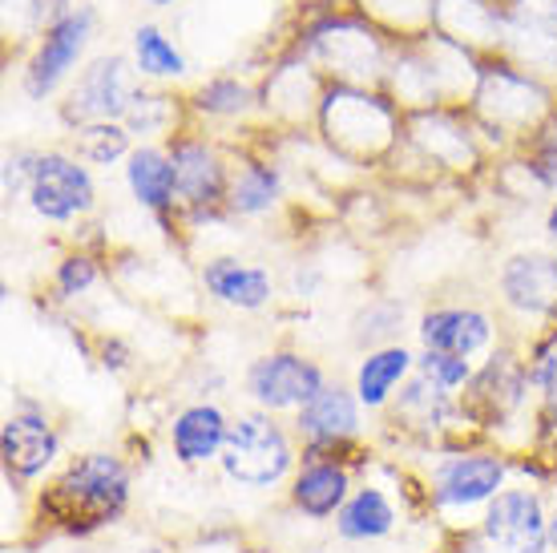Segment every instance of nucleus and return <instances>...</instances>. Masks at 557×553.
Segmentation results:
<instances>
[{"mask_svg":"<svg viewBox=\"0 0 557 553\" xmlns=\"http://www.w3.org/2000/svg\"><path fill=\"white\" fill-rule=\"evenodd\" d=\"M134 497V472L122 453L89 448L70 457L41 484L37 493V521L61 538L85 541L101 529L117 526Z\"/></svg>","mask_w":557,"mask_h":553,"instance_id":"nucleus-1","label":"nucleus"},{"mask_svg":"<svg viewBox=\"0 0 557 553\" xmlns=\"http://www.w3.org/2000/svg\"><path fill=\"white\" fill-rule=\"evenodd\" d=\"M315 125L323 146L348 167H380L405 146V110L380 85L327 82Z\"/></svg>","mask_w":557,"mask_h":553,"instance_id":"nucleus-2","label":"nucleus"},{"mask_svg":"<svg viewBox=\"0 0 557 553\" xmlns=\"http://www.w3.org/2000/svg\"><path fill=\"white\" fill-rule=\"evenodd\" d=\"M481 138L497 134L502 146H530L557 113V85L521 70L513 57H481V82L469 101Z\"/></svg>","mask_w":557,"mask_h":553,"instance_id":"nucleus-3","label":"nucleus"},{"mask_svg":"<svg viewBox=\"0 0 557 553\" xmlns=\"http://www.w3.org/2000/svg\"><path fill=\"white\" fill-rule=\"evenodd\" d=\"M299 453L304 448H299L292 425H283L271 413L247 408V413L231 416L219 469L226 481L247 493H271L292 481V472L299 469Z\"/></svg>","mask_w":557,"mask_h":553,"instance_id":"nucleus-4","label":"nucleus"},{"mask_svg":"<svg viewBox=\"0 0 557 553\" xmlns=\"http://www.w3.org/2000/svg\"><path fill=\"white\" fill-rule=\"evenodd\" d=\"M174 170H178V207L182 222L198 231L207 222H226V194H231V170L235 153L226 150L219 138L198 134L195 125H186L182 134L166 142Z\"/></svg>","mask_w":557,"mask_h":553,"instance_id":"nucleus-5","label":"nucleus"},{"mask_svg":"<svg viewBox=\"0 0 557 553\" xmlns=\"http://www.w3.org/2000/svg\"><path fill=\"white\" fill-rule=\"evenodd\" d=\"M505 484H513V460L502 448H481V444H457L445 448L429 469V505L441 517L460 513H485V505Z\"/></svg>","mask_w":557,"mask_h":553,"instance_id":"nucleus-6","label":"nucleus"},{"mask_svg":"<svg viewBox=\"0 0 557 553\" xmlns=\"http://www.w3.org/2000/svg\"><path fill=\"white\" fill-rule=\"evenodd\" d=\"M94 33H98V9L89 0H82L70 16L41 28V37L33 41L21 65V89L28 101H49L57 89H65L82 73V57Z\"/></svg>","mask_w":557,"mask_h":553,"instance_id":"nucleus-7","label":"nucleus"},{"mask_svg":"<svg viewBox=\"0 0 557 553\" xmlns=\"http://www.w3.org/2000/svg\"><path fill=\"white\" fill-rule=\"evenodd\" d=\"M332 376L323 372L320 360H311L295 347H271L263 356H255L243 372V392L251 408L271 416H295L299 408L320 396Z\"/></svg>","mask_w":557,"mask_h":553,"instance_id":"nucleus-8","label":"nucleus"},{"mask_svg":"<svg viewBox=\"0 0 557 553\" xmlns=\"http://www.w3.org/2000/svg\"><path fill=\"white\" fill-rule=\"evenodd\" d=\"M405 146L417 150L429 167L453 170V174H469L485 162V138L469 106L405 113Z\"/></svg>","mask_w":557,"mask_h":553,"instance_id":"nucleus-9","label":"nucleus"},{"mask_svg":"<svg viewBox=\"0 0 557 553\" xmlns=\"http://www.w3.org/2000/svg\"><path fill=\"white\" fill-rule=\"evenodd\" d=\"M25 202L37 219L53 222V226L82 222L85 214L98 210V179H94V167H85L77 153L61 150V146L41 150Z\"/></svg>","mask_w":557,"mask_h":553,"instance_id":"nucleus-10","label":"nucleus"},{"mask_svg":"<svg viewBox=\"0 0 557 553\" xmlns=\"http://www.w3.org/2000/svg\"><path fill=\"white\" fill-rule=\"evenodd\" d=\"M476 538L493 553H554L549 545V501L537 484H505L488 501Z\"/></svg>","mask_w":557,"mask_h":553,"instance_id":"nucleus-11","label":"nucleus"},{"mask_svg":"<svg viewBox=\"0 0 557 553\" xmlns=\"http://www.w3.org/2000/svg\"><path fill=\"white\" fill-rule=\"evenodd\" d=\"M530 368H525V352H493L469 388L457 396L460 404V425L469 420L476 429H502L509 425L525 401H530Z\"/></svg>","mask_w":557,"mask_h":553,"instance_id":"nucleus-12","label":"nucleus"},{"mask_svg":"<svg viewBox=\"0 0 557 553\" xmlns=\"http://www.w3.org/2000/svg\"><path fill=\"white\" fill-rule=\"evenodd\" d=\"M65 453L61 429L53 416L45 413V404L21 401L0 425V465L4 481L13 484H37L41 477L57 469V460Z\"/></svg>","mask_w":557,"mask_h":553,"instance_id":"nucleus-13","label":"nucleus"},{"mask_svg":"<svg viewBox=\"0 0 557 553\" xmlns=\"http://www.w3.org/2000/svg\"><path fill=\"white\" fill-rule=\"evenodd\" d=\"M129 65L122 53H101L89 65H82V73L70 82L65 101H61V125L65 130H82L94 122H126L129 97L138 85H129Z\"/></svg>","mask_w":557,"mask_h":553,"instance_id":"nucleus-14","label":"nucleus"},{"mask_svg":"<svg viewBox=\"0 0 557 553\" xmlns=\"http://www.w3.org/2000/svg\"><path fill=\"white\" fill-rule=\"evenodd\" d=\"M356 489V460L348 453H299V469L287 481V509L299 521H335V513L348 505Z\"/></svg>","mask_w":557,"mask_h":553,"instance_id":"nucleus-15","label":"nucleus"},{"mask_svg":"<svg viewBox=\"0 0 557 553\" xmlns=\"http://www.w3.org/2000/svg\"><path fill=\"white\" fill-rule=\"evenodd\" d=\"M292 429L299 437V448L315 453H351L363 437V404L356 392L339 380H327L315 401L292 416Z\"/></svg>","mask_w":557,"mask_h":553,"instance_id":"nucleus-16","label":"nucleus"},{"mask_svg":"<svg viewBox=\"0 0 557 553\" xmlns=\"http://www.w3.org/2000/svg\"><path fill=\"white\" fill-rule=\"evenodd\" d=\"M323 89H327V77L304 53H295L292 45H287L275 57V65L267 70L263 85H259V110L271 122H283V125L315 122Z\"/></svg>","mask_w":557,"mask_h":553,"instance_id":"nucleus-17","label":"nucleus"},{"mask_svg":"<svg viewBox=\"0 0 557 553\" xmlns=\"http://www.w3.org/2000/svg\"><path fill=\"white\" fill-rule=\"evenodd\" d=\"M497 295H502V307L509 316L545 328L557 316V255H549V250L509 255L497 271Z\"/></svg>","mask_w":557,"mask_h":553,"instance_id":"nucleus-18","label":"nucleus"},{"mask_svg":"<svg viewBox=\"0 0 557 553\" xmlns=\"http://www.w3.org/2000/svg\"><path fill=\"white\" fill-rule=\"evenodd\" d=\"M122 174H126L129 198L146 214H153L166 235H174V226L182 222V207H178V170H174L166 142H138L134 153L126 158Z\"/></svg>","mask_w":557,"mask_h":553,"instance_id":"nucleus-19","label":"nucleus"},{"mask_svg":"<svg viewBox=\"0 0 557 553\" xmlns=\"http://www.w3.org/2000/svg\"><path fill=\"white\" fill-rule=\"evenodd\" d=\"M420 352H448L473 360L493 347L497 340V319L469 304H432L417 319Z\"/></svg>","mask_w":557,"mask_h":553,"instance_id":"nucleus-20","label":"nucleus"},{"mask_svg":"<svg viewBox=\"0 0 557 553\" xmlns=\"http://www.w3.org/2000/svg\"><path fill=\"white\" fill-rule=\"evenodd\" d=\"M226 432H231V416H226L223 404H214V401L182 404L166 425L170 457H174V465H182V469H207V465H219Z\"/></svg>","mask_w":557,"mask_h":553,"instance_id":"nucleus-21","label":"nucleus"},{"mask_svg":"<svg viewBox=\"0 0 557 553\" xmlns=\"http://www.w3.org/2000/svg\"><path fill=\"white\" fill-rule=\"evenodd\" d=\"M198 283L214 304L243 311V316H255L275 299V275L238 255H210L207 263L198 267Z\"/></svg>","mask_w":557,"mask_h":553,"instance_id":"nucleus-22","label":"nucleus"},{"mask_svg":"<svg viewBox=\"0 0 557 553\" xmlns=\"http://www.w3.org/2000/svg\"><path fill=\"white\" fill-rule=\"evenodd\" d=\"M287 179L283 167L267 153L243 150L231 170V194H226V214L231 219H267L283 202Z\"/></svg>","mask_w":557,"mask_h":553,"instance_id":"nucleus-23","label":"nucleus"},{"mask_svg":"<svg viewBox=\"0 0 557 553\" xmlns=\"http://www.w3.org/2000/svg\"><path fill=\"white\" fill-rule=\"evenodd\" d=\"M412 372H417V352L412 347H372V352H363L356 372H351V392L363 404V413H384V408H392L396 392L408 384Z\"/></svg>","mask_w":557,"mask_h":553,"instance_id":"nucleus-24","label":"nucleus"},{"mask_svg":"<svg viewBox=\"0 0 557 553\" xmlns=\"http://www.w3.org/2000/svg\"><path fill=\"white\" fill-rule=\"evenodd\" d=\"M335 538L344 545H376V541L392 538L400 526V509L388 497V489L376 481H360L351 489L348 505L335 513Z\"/></svg>","mask_w":557,"mask_h":553,"instance_id":"nucleus-25","label":"nucleus"},{"mask_svg":"<svg viewBox=\"0 0 557 553\" xmlns=\"http://www.w3.org/2000/svg\"><path fill=\"white\" fill-rule=\"evenodd\" d=\"M190 122V106L186 97H174L166 89H158L150 82H138L134 97L126 110V130L138 142H170L174 134H182Z\"/></svg>","mask_w":557,"mask_h":553,"instance_id":"nucleus-26","label":"nucleus"},{"mask_svg":"<svg viewBox=\"0 0 557 553\" xmlns=\"http://www.w3.org/2000/svg\"><path fill=\"white\" fill-rule=\"evenodd\" d=\"M129 61H134L138 82H150V85H174L190 77L186 53H182L178 41L158 21H141L129 33Z\"/></svg>","mask_w":557,"mask_h":553,"instance_id":"nucleus-27","label":"nucleus"},{"mask_svg":"<svg viewBox=\"0 0 557 553\" xmlns=\"http://www.w3.org/2000/svg\"><path fill=\"white\" fill-rule=\"evenodd\" d=\"M186 106H190V122H243L259 110V89L243 82L238 73H219L195 85Z\"/></svg>","mask_w":557,"mask_h":553,"instance_id":"nucleus-28","label":"nucleus"},{"mask_svg":"<svg viewBox=\"0 0 557 553\" xmlns=\"http://www.w3.org/2000/svg\"><path fill=\"white\" fill-rule=\"evenodd\" d=\"M360 16H368L380 33H388L396 45L424 41L436 25V0H348Z\"/></svg>","mask_w":557,"mask_h":553,"instance_id":"nucleus-29","label":"nucleus"},{"mask_svg":"<svg viewBox=\"0 0 557 553\" xmlns=\"http://www.w3.org/2000/svg\"><path fill=\"white\" fill-rule=\"evenodd\" d=\"M70 150L85 167H113V162H126L134 153V134L126 130V122H94L73 130Z\"/></svg>","mask_w":557,"mask_h":553,"instance_id":"nucleus-30","label":"nucleus"},{"mask_svg":"<svg viewBox=\"0 0 557 553\" xmlns=\"http://www.w3.org/2000/svg\"><path fill=\"white\" fill-rule=\"evenodd\" d=\"M400 323H405V304L400 299H372V304H363L351 319V344L363 352H372V347H388V344H400L396 332H400Z\"/></svg>","mask_w":557,"mask_h":553,"instance_id":"nucleus-31","label":"nucleus"},{"mask_svg":"<svg viewBox=\"0 0 557 553\" xmlns=\"http://www.w3.org/2000/svg\"><path fill=\"white\" fill-rule=\"evenodd\" d=\"M101 283V259L89 250H70L61 255V263L53 267V295L57 299H82L85 291H94Z\"/></svg>","mask_w":557,"mask_h":553,"instance_id":"nucleus-32","label":"nucleus"},{"mask_svg":"<svg viewBox=\"0 0 557 553\" xmlns=\"http://www.w3.org/2000/svg\"><path fill=\"white\" fill-rule=\"evenodd\" d=\"M417 372L429 376L432 384L448 396H460L476 376V364L465 360V356H448V352H417Z\"/></svg>","mask_w":557,"mask_h":553,"instance_id":"nucleus-33","label":"nucleus"},{"mask_svg":"<svg viewBox=\"0 0 557 553\" xmlns=\"http://www.w3.org/2000/svg\"><path fill=\"white\" fill-rule=\"evenodd\" d=\"M37 158H41L37 146H13V150L4 153V167H0V194H4V202L28 198V186H33V174H37Z\"/></svg>","mask_w":557,"mask_h":553,"instance_id":"nucleus-34","label":"nucleus"},{"mask_svg":"<svg viewBox=\"0 0 557 553\" xmlns=\"http://www.w3.org/2000/svg\"><path fill=\"white\" fill-rule=\"evenodd\" d=\"M45 28V0H4V41H37Z\"/></svg>","mask_w":557,"mask_h":553,"instance_id":"nucleus-35","label":"nucleus"},{"mask_svg":"<svg viewBox=\"0 0 557 553\" xmlns=\"http://www.w3.org/2000/svg\"><path fill=\"white\" fill-rule=\"evenodd\" d=\"M557 444V380L542 392L537 401V413H533V448L545 453Z\"/></svg>","mask_w":557,"mask_h":553,"instance_id":"nucleus-36","label":"nucleus"},{"mask_svg":"<svg viewBox=\"0 0 557 553\" xmlns=\"http://www.w3.org/2000/svg\"><path fill=\"white\" fill-rule=\"evenodd\" d=\"M98 364L110 376H122V372H129V368H134V352H129V344L122 340V335H101Z\"/></svg>","mask_w":557,"mask_h":553,"instance_id":"nucleus-37","label":"nucleus"},{"mask_svg":"<svg viewBox=\"0 0 557 553\" xmlns=\"http://www.w3.org/2000/svg\"><path fill=\"white\" fill-rule=\"evenodd\" d=\"M292 279H295V295H299V299H311V295H315V287H320V271H315L311 263L295 267Z\"/></svg>","mask_w":557,"mask_h":553,"instance_id":"nucleus-38","label":"nucleus"},{"mask_svg":"<svg viewBox=\"0 0 557 553\" xmlns=\"http://www.w3.org/2000/svg\"><path fill=\"white\" fill-rule=\"evenodd\" d=\"M545 235H549V243L557 247V198L545 207Z\"/></svg>","mask_w":557,"mask_h":553,"instance_id":"nucleus-39","label":"nucleus"},{"mask_svg":"<svg viewBox=\"0 0 557 553\" xmlns=\"http://www.w3.org/2000/svg\"><path fill=\"white\" fill-rule=\"evenodd\" d=\"M533 340H537V344H545V347H557V316L549 319V323H545V328L533 335Z\"/></svg>","mask_w":557,"mask_h":553,"instance_id":"nucleus-40","label":"nucleus"},{"mask_svg":"<svg viewBox=\"0 0 557 553\" xmlns=\"http://www.w3.org/2000/svg\"><path fill=\"white\" fill-rule=\"evenodd\" d=\"M134 553H174L170 545H162V541H146V545H138Z\"/></svg>","mask_w":557,"mask_h":553,"instance_id":"nucleus-41","label":"nucleus"},{"mask_svg":"<svg viewBox=\"0 0 557 553\" xmlns=\"http://www.w3.org/2000/svg\"><path fill=\"white\" fill-rule=\"evenodd\" d=\"M549 545H554V553H557V505L549 509Z\"/></svg>","mask_w":557,"mask_h":553,"instance_id":"nucleus-42","label":"nucleus"},{"mask_svg":"<svg viewBox=\"0 0 557 553\" xmlns=\"http://www.w3.org/2000/svg\"><path fill=\"white\" fill-rule=\"evenodd\" d=\"M141 4H146V9H158V13H162V9H174L178 0H141Z\"/></svg>","mask_w":557,"mask_h":553,"instance_id":"nucleus-43","label":"nucleus"},{"mask_svg":"<svg viewBox=\"0 0 557 553\" xmlns=\"http://www.w3.org/2000/svg\"><path fill=\"white\" fill-rule=\"evenodd\" d=\"M238 553H278V550H267V545H247V550H238Z\"/></svg>","mask_w":557,"mask_h":553,"instance_id":"nucleus-44","label":"nucleus"},{"mask_svg":"<svg viewBox=\"0 0 557 553\" xmlns=\"http://www.w3.org/2000/svg\"><path fill=\"white\" fill-rule=\"evenodd\" d=\"M307 553H327V550H307Z\"/></svg>","mask_w":557,"mask_h":553,"instance_id":"nucleus-45","label":"nucleus"},{"mask_svg":"<svg viewBox=\"0 0 557 553\" xmlns=\"http://www.w3.org/2000/svg\"><path fill=\"white\" fill-rule=\"evenodd\" d=\"M554 448H557V444H554Z\"/></svg>","mask_w":557,"mask_h":553,"instance_id":"nucleus-46","label":"nucleus"}]
</instances>
